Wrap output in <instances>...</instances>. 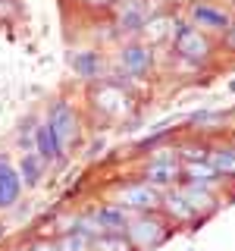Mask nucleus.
I'll return each mask as SVG.
<instances>
[{
  "mask_svg": "<svg viewBox=\"0 0 235 251\" xmlns=\"http://www.w3.org/2000/svg\"><path fill=\"white\" fill-rule=\"evenodd\" d=\"M172 35H176V50L182 53L188 63H201L207 57V41L198 28H191L188 22H176L172 25Z\"/></svg>",
  "mask_w": 235,
  "mask_h": 251,
  "instance_id": "obj_1",
  "label": "nucleus"
},
{
  "mask_svg": "<svg viewBox=\"0 0 235 251\" xmlns=\"http://www.w3.org/2000/svg\"><path fill=\"white\" fill-rule=\"evenodd\" d=\"M53 126V132H57V138H60V145L66 148V145H72V141L78 138V123H75V113L69 110L63 100H57L50 110V120H47Z\"/></svg>",
  "mask_w": 235,
  "mask_h": 251,
  "instance_id": "obj_2",
  "label": "nucleus"
},
{
  "mask_svg": "<svg viewBox=\"0 0 235 251\" xmlns=\"http://www.w3.org/2000/svg\"><path fill=\"white\" fill-rule=\"evenodd\" d=\"M35 148H38V154H41V160H60V151H63V145H60V138H57V132H53V126L50 123H41L38 126V132H35Z\"/></svg>",
  "mask_w": 235,
  "mask_h": 251,
  "instance_id": "obj_3",
  "label": "nucleus"
},
{
  "mask_svg": "<svg viewBox=\"0 0 235 251\" xmlns=\"http://www.w3.org/2000/svg\"><path fill=\"white\" fill-rule=\"evenodd\" d=\"M129 235L135 245H157L163 239V223L160 220H138L129 226Z\"/></svg>",
  "mask_w": 235,
  "mask_h": 251,
  "instance_id": "obj_4",
  "label": "nucleus"
},
{
  "mask_svg": "<svg viewBox=\"0 0 235 251\" xmlns=\"http://www.w3.org/2000/svg\"><path fill=\"white\" fill-rule=\"evenodd\" d=\"M19 182L22 179L16 176V170L6 160H0V207H10L19 198Z\"/></svg>",
  "mask_w": 235,
  "mask_h": 251,
  "instance_id": "obj_5",
  "label": "nucleus"
},
{
  "mask_svg": "<svg viewBox=\"0 0 235 251\" xmlns=\"http://www.w3.org/2000/svg\"><path fill=\"white\" fill-rule=\"evenodd\" d=\"M122 66L129 69L132 75H144L147 69H151V50L141 44H132L122 50Z\"/></svg>",
  "mask_w": 235,
  "mask_h": 251,
  "instance_id": "obj_6",
  "label": "nucleus"
},
{
  "mask_svg": "<svg viewBox=\"0 0 235 251\" xmlns=\"http://www.w3.org/2000/svg\"><path fill=\"white\" fill-rule=\"evenodd\" d=\"M72 69L82 78H97L104 73V60H100V53H94V50H78L72 57Z\"/></svg>",
  "mask_w": 235,
  "mask_h": 251,
  "instance_id": "obj_7",
  "label": "nucleus"
},
{
  "mask_svg": "<svg viewBox=\"0 0 235 251\" xmlns=\"http://www.w3.org/2000/svg\"><path fill=\"white\" fill-rule=\"evenodd\" d=\"M122 201L129 204V207L147 210V207H154V204H157V192H154L151 182H147V185H129L122 192Z\"/></svg>",
  "mask_w": 235,
  "mask_h": 251,
  "instance_id": "obj_8",
  "label": "nucleus"
},
{
  "mask_svg": "<svg viewBox=\"0 0 235 251\" xmlns=\"http://www.w3.org/2000/svg\"><path fill=\"white\" fill-rule=\"evenodd\" d=\"M191 16H194V22H201L207 28H229V16L223 10H216V6H194Z\"/></svg>",
  "mask_w": 235,
  "mask_h": 251,
  "instance_id": "obj_9",
  "label": "nucleus"
},
{
  "mask_svg": "<svg viewBox=\"0 0 235 251\" xmlns=\"http://www.w3.org/2000/svg\"><path fill=\"white\" fill-rule=\"evenodd\" d=\"M176 176H179V167L172 160H157L147 167V182L151 185H169Z\"/></svg>",
  "mask_w": 235,
  "mask_h": 251,
  "instance_id": "obj_10",
  "label": "nucleus"
},
{
  "mask_svg": "<svg viewBox=\"0 0 235 251\" xmlns=\"http://www.w3.org/2000/svg\"><path fill=\"white\" fill-rule=\"evenodd\" d=\"M94 220L104 226V232H122V226H129L125 223V210H119V207H100L94 214Z\"/></svg>",
  "mask_w": 235,
  "mask_h": 251,
  "instance_id": "obj_11",
  "label": "nucleus"
},
{
  "mask_svg": "<svg viewBox=\"0 0 235 251\" xmlns=\"http://www.w3.org/2000/svg\"><path fill=\"white\" fill-rule=\"evenodd\" d=\"M210 167L219 173H226V176H235V151L232 148H216L213 154H210Z\"/></svg>",
  "mask_w": 235,
  "mask_h": 251,
  "instance_id": "obj_12",
  "label": "nucleus"
},
{
  "mask_svg": "<svg viewBox=\"0 0 235 251\" xmlns=\"http://www.w3.org/2000/svg\"><path fill=\"white\" fill-rule=\"evenodd\" d=\"M188 179H191V185H210L216 179V170L210 167V163H204V160H198V163H188Z\"/></svg>",
  "mask_w": 235,
  "mask_h": 251,
  "instance_id": "obj_13",
  "label": "nucleus"
},
{
  "mask_svg": "<svg viewBox=\"0 0 235 251\" xmlns=\"http://www.w3.org/2000/svg\"><path fill=\"white\" fill-rule=\"evenodd\" d=\"M182 195H185V201L194 207V214H198L201 207H204V210L213 207V198H210V192H207V188H201V185H188Z\"/></svg>",
  "mask_w": 235,
  "mask_h": 251,
  "instance_id": "obj_14",
  "label": "nucleus"
},
{
  "mask_svg": "<svg viewBox=\"0 0 235 251\" xmlns=\"http://www.w3.org/2000/svg\"><path fill=\"white\" fill-rule=\"evenodd\" d=\"M119 25H122V31H138L144 25V10H141L138 3H129L119 16Z\"/></svg>",
  "mask_w": 235,
  "mask_h": 251,
  "instance_id": "obj_15",
  "label": "nucleus"
},
{
  "mask_svg": "<svg viewBox=\"0 0 235 251\" xmlns=\"http://www.w3.org/2000/svg\"><path fill=\"white\" fill-rule=\"evenodd\" d=\"M166 207H169V214L176 217V220H191L194 217V207L185 201V195H169V198H166Z\"/></svg>",
  "mask_w": 235,
  "mask_h": 251,
  "instance_id": "obj_16",
  "label": "nucleus"
},
{
  "mask_svg": "<svg viewBox=\"0 0 235 251\" xmlns=\"http://www.w3.org/2000/svg\"><path fill=\"white\" fill-rule=\"evenodd\" d=\"M94 248H97V251H132V245L122 239L119 232H116V235H107V232L97 235V239H94Z\"/></svg>",
  "mask_w": 235,
  "mask_h": 251,
  "instance_id": "obj_17",
  "label": "nucleus"
},
{
  "mask_svg": "<svg viewBox=\"0 0 235 251\" xmlns=\"http://www.w3.org/2000/svg\"><path fill=\"white\" fill-rule=\"evenodd\" d=\"M19 173H22L19 179H25V185H35V182H38V176H41V160H38L35 154L22 157V163H19Z\"/></svg>",
  "mask_w": 235,
  "mask_h": 251,
  "instance_id": "obj_18",
  "label": "nucleus"
},
{
  "mask_svg": "<svg viewBox=\"0 0 235 251\" xmlns=\"http://www.w3.org/2000/svg\"><path fill=\"white\" fill-rule=\"evenodd\" d=\"M72 226H75V232L88 235V239H97V235H104V226H100V223H97L94 217H78Z\"/></svg>",
  "mask_w": 235,
  "mask_h": 251,
  "instance_id": "obj_19",
  "label": "nucleus"
},
{
  "mask_svg": "<svg viewBox=\"0 0 235 251\" xmlns=\"http://www.w3.org/2000/svg\"><path fill=\"white\" fill-rule=\"evenodd\" d=\"M85 248H88V235H82V232H69L60 245V251H85Z\"/></svg>",
  "mask_w": 235,
  "mask_h": 251,
  "instance_id": "obj_20",
  "label": "nucleus"
},
{
  "mask_svg": "<svg viewBox=\"0 0 235 251\" xmlns=\"http://www.w3.org/2000/svg\"><path fill=\"white\" fill-rule=\"evenodd\" d=\"M182 154H185V157H188V160H191V163H198V160H204V148H185Z\"/></svg>",
  "mask_w": 235,
  "mask_h": 251,
  "instance_id": "obj_21",
  "label": "nucleus"
},
{
  "mask_svg": "<svg viewBox=\"0 0 235 251\" xmlns=\"http://www.w3.org/2000/svg\"><path fill=\"white\" fill-rule=\"evenodd\" d=\"M35 251H60V245H38Z\"/></svg>",
  "mask_w": 235,
  "mask_h": 251,
  "instance_id": "obj_22",
  "label": "nucleus"
},
{
  "mask_svg": "<svg viewBox=\"0 0 235 251\" xmlns=\"http://www.w3.org/2000/svg\"><path fill=\"white\" fill-rule=\"evenodd\" d=\"M232 88H235V82H232Z\"/></svg>",
  "mask_w": 235,
  "mask_h": 251,
  "instance_id": "obj_23",
  "label": "nucleus"
}]
</instances>
